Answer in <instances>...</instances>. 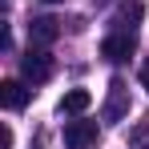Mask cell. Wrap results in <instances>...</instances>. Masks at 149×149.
Masks as SVG:
<instances>
[{
	"label": "cell",
	"mask_w": 149,
	"mask_h": 149,
	"mask_svg": "<svg viewBox=\"0 0 149 149\" xmlns=\"http://www.w3.org/2000/svg\"><path fill=\"white\" fill-rule=\"evenodd\" d=\"M141 12H145V8H141V0H133V4H121V12H117V20H141Z\"/></svg>",
	"instance_id": "9c48e42d"
},
{
	"label": "cell",
	"mask_w": 149,
	"mask_h": 149,
	"mask_svg": "<svg viewBox=\"0 0 149 149\" xmlns=\"http://www.w3.org/2000/svg\"><path fill=\"white\" fill-rule=\"evenodd\" d=\"M45 4H61V0H45Z\"/></svg>",
	"instance_id": "7c38bea8"
},
{
	"label": "cell",
	"mask_w": 149,
	"mask_h": 149,
	"mask_svg": "<svg viewBox=\"0 0 149 149\" xmlns=\"http://www.w3.org/2000/svg\"><path fill=\"white\" fill-rule=\"evenodd\" d=\"M133 49H137L133 32H113V36H105V40H101V56H105V61H129Z\"/></svg>",
	"instance_id": "5b68a950"
},
{
	"label": "cell",
	"mask_w": 149,
	"mask_h": 149,
	"mask_svg": "<svg viewBox=\"0 0 149 149\" xmlns=\"http://www.w3.org/2000/svg\"><path fill=\"white\" fill-rule=\"evenodd\" d=\"M105 121H125L129 117V85H125L121 77H113L109 81V101H105Z\"/></svg>",
	"instance_id": "7a4b0ae2"
},
{
	"label": "cell",
	"mask_w": 149,
	"mask_h": 149,
	"mask_svg": "<svg viewBox=\"0 0 149 149\" xmlns=\"http://www.w3.org/2000/svg\"><path fill=\"white\" fill-rule=\"evenodd\" d=\"M20 77H24L28 85H45L52 77V56L45 49H28L24 56H20Z\"/></svg>",
	"instance_id": "6da1fadb"
},
{
	"label": "cell",
	"mask_w": 149,
	"mask_h": 149,
	"mask_svg": "<svg viewBox=\"0 0 149 149\" xmlns=\"http://www.w3.org/2000/svg\"><path fill=\"white\" fill-rule=\"evenodd\" d=\"M32 97V89H28L24 81H16V77H8V81H0V105L4 109H12V113H20Z\"/></svg>",
	"instance_id": "277c9868"
},
{
	"label": "cell",
	"mask_w": 149,
	"mask_h": 149,
	"mask_svg": "<svg viewBox=\"0 0 149 149\" xmlns=\"http://www.w3.org/2000/svg\"><path fill=\"white\" fill-rule=\"evenodd\" d=\"M28 36H32V45H52V40L61 36V20H52V16H36V20L28 24Z\"/></svg>",
	"instance_id": "8992f818"
},
{
	"label": "cell",
	"mask_w": 149,
	"mask_h": 149,
	"mask_svg": "<svg viewBox=\"0 0 149 149\" xmlns=\"http://www.w3.org/2000/svg\"><path fill=\"white\" fill-rule=\"evenodd\" d=\"M141 85H145V89H149V61H145V65H141Z\"/></svg>",
	"instance_id": "8fae6325"
},
{
	"label": "cell",
	"mask_w": 149,
	"mask_h": 149,
	"mask_svg": "<svg viewBox=\"0 0 149 149\" xmlns=\"http://www.w3.org/2000/svg\"><path fill=\"white\" fill-rule=\"evenodd\" d=\"M12 141H16L12 137V125H0V149H12Z\"/></svg>",
	"instance_id": "30bf717a"
},
{
	"label": "cell",
	"mask_w": 149,
	"mask_h": 149,
	"mask_svg": "<svg viewBox=\"0 0 149 149\" xmlns=\"http://www.w3.org/2000/svg\"><path fill=\"white\" fill-rule=\"evenodd\" d=\"M97 145V121H69L65 125V149H89Z\"/></svg>",
	"instance_id": "3957f363"
},
{
	"label": "cell",
	"mask_w": 149,
	"mask_h": 149,
	"mask_svg": "<svg viewBox=\"0 0 149 149\" xmlns=\"http://www.w3.org/2000/svg\"><path fill=\"white\" fill-rule=\"evenodd\" d=\"M129 145L133 149H149V121H141V125L129 129Z\"/></svg>",
	"instance_id": "ba28073f"
},
{
	"label": "cell",
	"mask_w": 149,
	"mask_h": 149,
	"mask_svg": "<svg viewBox=\"0 0 149 149\" xmlns=\"http://www.w3.org/2000/svg\"><path fill=\"white\" fill-rule=\"evenodd\" d=\"M93 105V97L85 93V89H69L65 97H61V113H69V117H77V113H85Z\"/></svg>",
	"instance_id": "52a82bcc"
}]
</instances>
